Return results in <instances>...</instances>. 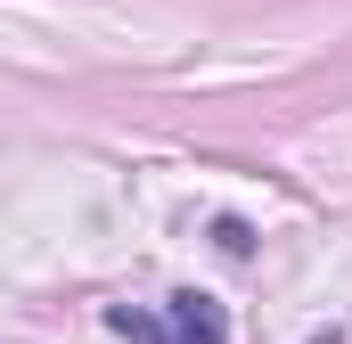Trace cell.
<instances>
[{
    "label": "cell",
    "mask_w": 352,
    "mask_h": 344,
    "mask_svg": "<svg viewBox=\"0 0 352 344\" xmlns=\"http://www.w3.org/2000/svg\"><path fill=\"white\" fill-rule=\"evenodd\" d=\"M107 328L131 344H230V312L213 295H164V303H115Z\"/></svg>",
    "instance_id": "cell-1"
}]
</instances>
